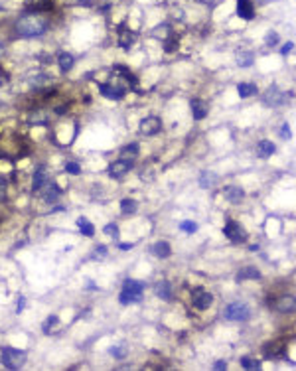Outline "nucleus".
I'll list each match as a JSON object with an SVG mask.
<instances>
[{"label":"nucleus","instance_id":"f257e3e1","mask_svg":"<svg viewBox=\"0 0 296 371\" xmlns=\"http://www.w3.org/2000/svg\"><path fill=\"white\" fill-rule=\"evenodd\" d=\"M16 30L24 38H36V36H42L48 30V22L40 16H24V18L18 20Z\"/></svg>","mask_w":296,"mask_h":371},{"label":"nucleus","instance_id":"f03ea898","mask_svg":"<svg viewBox=\"0 0 296 371\" xmlns=\"http://www.w3.org/2000/svg\"><path fill=\"white\" fill-rule=\"evenodd\" d=\"M26 351L18 347H4L2 349V363L8 369H20L26 363Z\"/></svg>","mask_w":296,"mask_h":371},{"label":"nucleus","instance_id":"7ed1b4c3","mask_svg":"<svg viewBox=\"0 0 296 371\" xmlns=\"http://www.w3.org/2000/svg\"><path fill=\"white\" fill-rule=\"evenodd\" d=\"M223 233H225V237H227L231 243H241V241H245V237H247V231H245L237 221H231V219L225 223Z\"/></svg>","mask_w":296,"mask_h":371},{"label":"nucleus","instance_id":"20e7f679","mask_svg":"<svg viewBox=\"0 0 296 371\" xmlns=\"http://www.w3.org/2000/svg\"><path fill=\"white\" fill-rule=\"evenodd\" d=\"M249 316H251V310H249L247 304H239V302H235V304H229V306L225 308V318H227V320L243 322V320H247Z\"/></svg>","mask_w":296,"mask_h":371},{"label":"nucleus","instance_id":"39448f33","mask_svg":"<svg viewBox=\"0 0 296 371\" xmlns=\"http://www.w3.org/2000/svg\"><path fill=\"white\" fill-rule=\"evenodd\" d=\"M160 129H162V120L158 116H146L140 120V133L144 137H154L160 133Z\"/></svg>","mask_w":296,"mask_h":371},{"label":"nucleus","instance_id":"423d86ee","mask_svg":"<svg viewBox=\"0 0 296 371\" xmlns=\"http://www.w3.org/2000/svg\"><path fill=\"white\" fill-rule=\"evenodd\" d=\"M211 302H213L211 292H207V290H204V288L192 290V304H194L198 310H207V308L211 306Z\"/></svg>","mask_w":296,"mask_h":371},{"label":"nucleus","instance_id":"0eeeda50","mask_svg":"<svg viewBox=\"0 0 296 371\" xmlns=\"http://www.w3.org/2000/svg\"><path fill=\"white\" fill-rule=\"evenodd\" d=\"M130 168H132V164H130V160H117V162H113L111 166H109V176L111 178H122V176H126L128 172H130Z\"/></svg>","mask_w":296,"mask_h":371},{"label":"nucleus","instance_id":"6e6552de","mask_svg":"<svg viewBox=\"0 0 296 371\" xmlns=\"http://www.w3.org/2000/svg\"><path fill=\"white\" fill-rule=\"evenodd\" d=\"M284 99H286V95L280 93L276 87L268 89V91L265 93V97H263V101H265L266 107H280V105H284Z\"/></svg>","mask_w":296,"mask_h":371},{"label":"nucleus","instance_id":"1a4fd4ad","mask_svg":"<svg viewBox=\"0 0 296 371\" xmlns=\"http://www.w3.org/2000/svg\"><path fill=\"white\" fill-rule=\"evenodd\" d=\"M101 93H103L105 97L117 101V99H122V97H124V87L113 85V83H105V85H101Z\"/></svg>","mask_w":296,"mask_h":371},{"label":"nucleus","instance_id":"9d476101","mask_svg":"<svg viewBox=\"0 0 296 371\" xmlns=\"http://www.w3.org/2000/svg\"><path fill=\"white\" fill-rule=\"evenodd\" d=\"M237 14L245 20H253L255 16V6L251 0H237Z\"/></svg>","mask_w":296,"mask_h":371},{"label":"nucleus","instance_id":"9b49d317","mask_svg":"<svg viewBox=\"0 0 296 371\" xmlns=\"http://www.w3.org/2000/svg\"><path fill=\"white\" fill-rule=\"evenodd\" d=\"M223 196H225L227 201L239 203V201L245 198V192H243V188H239V186H227V188L223 190Z\"/></svg>","mask_w":296,"mask_h":371},{"label":"nucleus","instance_id":"f8f14e48","mask_svg":"<svg viewBox=\"0 0 296 371\" xmlns=\"http://www.w3.org/2000/svg\"><path fill=\"white\" fill-rule=\"evenodd\" d=\"M294 296H280L276 302H274V308L278 310V312H282V314H288V312H294Z\"/></svg>","mask_w":296,"mask_h":371},{"label":"nucleus","instance_id":"ddd939ff","mask_svg":"<svg viewBox=\"0 0 296 371\" xmlns=\"http://www.w3.org/2000/svg\"><path fill=\"white\" fill-rule=\"evenodd\" d=\"M190 107H192V114H194V118H196V120L206 118V114H207V105H206L202 99H194Z\"/></svg>","mask_w":296,"mask_h":371},{"label":"nucleus","instance_id":"4468645a","mask_svg":"<svg viewBox=\"0 0 296 371\" xmlns=\"http://www.w3.org/2000/svg\"><path fill=\"white\" fill-rule=\"evenodd\" d=\"M276 152V146H274V143H270V141H261L259 144H257V154L261 156V158H268V156H272Z\"/></svg>","mask_w":296,"mask_h":371},{"label":"nucleus","instance_id":"2eb2a0df","mask_svg":"<svg viewBox=\"0 0 296 371\" xmlns=\"http://www.w3.org/2000/svg\"><path fill=\"white\" fill-rule=\"evenodd\" d=\"M40 192L44 194V200H46V201H56L58 196H59V188H58L56 184H50V182H46Z\"/></svg>","mask_w":296,"mask_h":371},{"label":"nucleus","instance_id":"dca6fc26","mask_svg":"<svg viewBox=\"0 0 296 371\" xmlns=\"http://www.w3.org/2000/svg\"><path fill=\"white\" fill-rule=\"evenodd\" d=\"M58 63H59V69H61V71H69V69L73 67L75 59H73V56H71V54L61 52V54L58 56Z\"/></svg>","mask_w":296,"mask_h":371},{"label":"nucleus","instance_id":"f3484780","mask_svg":"<svg viewBox=\"0 0 296 371\" xmlns=\"http://www.w3.org/2000/svg\"><path fill=\"white\" fill-rule=\"evenodd\" d=\"M48 182V176H46V166H40L34 174V192H40L42 186Z\"/></svg>","mask_w":296,"mask_h":371},{"label":"nucleus","instance_id":"a211bd4d","mask_svg":"<svg viewBox=\"0 0 296 371\" xmlns=\"http://www.w3.org/2000/svg\"><path fill=\"white\" fill-rule=\"evenodd\" d=\"M142 298V292H134V290H126V288H122V292H120V304H130V302H138Z\"/></svg>","mask_w":296,"mask_h":371},{"label":"nucleus","instance_id":"6ab92c4d","mask_svg":"<svg viewBox=\"0 0 296 371\" xmlns=\"http://www.w3.org/2000/svg\"><path fill=\"white\" fill-rule=\"evenodd\" d=\"M154 255H158L160 259H166V257H170V253H172V249H170V245L166 243V241H158L156 245H154Z\"/></svg>","mask_w":296,"mask_h":371},{"label":"nucleus","instance_id":"aec40b11","mask_svg":"<svg viewBox=\"0 0 296 371\" xmlns=\"http://www.w3.org/2000/svg\"><path fill=\"white\" fill-rule=\"evenodd\" d=\"M282 343L280 342H274V343H268L265 345V357L266 359H272V357H278V353H282Z\"/></svg>","mask_w":296,"mask_h":371},{"label":"nucleus","instance_id":"412c9836","mask_svg":"<svg viewBox=\"0 0 296 371\" xmlns=\"http://www.w3.org/2000/svg\"><path fill=\"white\" fill-rule=\"evenodd\" d=\"M136 156H138V144L136 143H132V144H128V146H124L120 150V158L122 160H134Z\"/></svg>","mask_w":296,"mask_h":371},{"label":"nucleus","instance_id":"4be33fe9","mask_svg":"<svg viewBox=\"0 0 296 371\" xmlns=\"http://www.w3.org/2000/svg\"><path fill=\"white\" fill-rule=\"evenodd\" d=\"M239 281H245V279H261V271L255 269V267H245L239 271Z\"/></svg>","mask_w":296,"mask_h":371},{"label":"nucleus","instance_id":"5701e85b","mask_svg":"<svg viewBox=\"0 0 296 371\" xmlns=\"http://www.w3.org/2000/svg\"><path fill=\"white\" fill-rule=\"evenodd\" d=\"M156 294H158L160 298H164V300H172V296H174L168 283H158V285H156Z\"/></svg>","mask_w":296,"mask_h":371},{"label":"nucleus","instance_id":"b1692460","mask_svg":"<svg viewBox=\"0 0 296 371\" xmlns=\"http://www.w3.org/2000/svg\"><path fill=\"white\" fill-rule=\"evenodd\" d=\"M215 182H217V176L213 172H204L200 176V186L202 188H211V186H215Z\"/></svg>","mask_w":296,"mask_h":371},{"label":"nucleus","instance_id":"393cba45","mask_svg":"<svg viewBox=\"0 0 296 371\" xmlns=\"http://www.w3.org/2000/svg\"><path fill=\"white\" fill-rule=\"evenodd\" d=\"M77 225H79V231H81L85 237H93L95 229H93V223H91V221H87L85 217H81V219H77Z\"/></svg>","mask_w":296,"mask_h":371},{"label":"nucleus","instance_id":"a878e982","mask_svg":"<svg viewBox=\"0 0 296 371\" xmlns=\"http://www.w3.org/2000/svg\"><path fill=\"white\" fill-rule=\"evenodd\" d=\"M132 42H134V34L122 28V30H120V40H118V44H120L122 48H130Z\"/></svg>","mask_w":296,"mask_h":371},{"label":"nucleus","instance_id":"bb28decb","mask_svg":"<svg viewBox=\"0 0 296 371\" xmlns=\"http://www.w3.org/2000/svg\"><path fill=\"white\" fill-rule=\"evenodd\" d=\"M237 91H239V95L245 99V97L255 95V93H257V87H255V85H251V83H241V85L237 87Z\"/></svg>","mask_w":296,"mask_h":371},{"label":"nucleus","instance_id":"cd10ccee","mask_svg":"<svg viewBox=\"0 0 296 371\" xmlns=\"http://www.w3.org/2000/svg\"><path fill=\"white\" fill-rule=\"evenodd\" d=\"M237 63H239L241 67L251 65V63H253V54H251V52H239V54H237Z\"/></svg>","mask_w":296,"mask_h":371},{"label":"nucleus","instance_id":"c85d7f7f","mask_svg":"<svg viewBox=\"0 0 296 371\" xmlns=\"http://www.w3.org/2000/svg\"><path fill=\"white\" fill-rule=\"evenodd\" d=\"M136 207H138V205H136L134 200H122V201H120V211H122V213H134Z\"/></svg>","mask_w":296,"mask_h":371},{"label":"nucleus","instance_id":"c756f323","mask_svg":"<svg viewBox=\"0 0 296 371\" xmlns=\"http://www.w3.org/2000/svg\"><path fill=\"white\" fill-rule=\"evenodd\" d=\"M122 288H126V290H134V292H142L144 285H142V283H138V281L128 279V281H124V286H122Z\"/></svg>","mask_w":296,"mask_h":371},{"label":"nucleus","instance_id":"7c9ffc66","mask_svg":"<svg viewBox=\"0 0 296 371\" xmlns=\"http://www.w3.org/2000/svg\"><path fill=\"white\" fill-rule=\"evenodd\" d=\"M241 365H243L245 369H259V367H261V361L255 359V357H243V359H241Z\"/></svg>","mask_w":296,"mask_h":371},{"label":"nucleus","instance_id":"2f4dec72","mask_svg":"<svg viewBox=\"0 0 296 371\" xmlns=\"http://www.w3.org/2000/svg\"><path fill=\"white\" fill-rule=\"evenodd\" d=\"M109 351H111V355L117 357V359H122V357L126 355V347H124V345H113Z\"/></svg>","mask_w":296,"mask_h":371},{"label":"nucleus","instance_id":"473e14b6","mask_svg":"<svg viewBox=\"0 0 296 371\" xmlns=\"http://www.w3.org/2000/svg\"><path fill=\"white\" fill-rule=\"evenodd\" d=\"M182 231H186V233H196L198 231V223L196 221H182Z\"/></svg>","mask_w":296,"mask_h":371},{"label":"nucleus","instance_id":"72a5a7b5","mask_svg":"<svg viewBox=\"0 0 296 371\" xmlns=\"http://www.w3.org/2000/svg\"><path fill=\"white\" fill-rule=\"evenodd\" d=\"M6 180L2 178V176H0V201H4V198H6Z\"/></svg>","mask_w":296,"mask_h":371},{"label":"nucleus","instance_id":"f704fd0d","mask_svg":"<svg viewBox=\"0 0 296 371\" xmlns=\"http://www.w3.org/2000/svg\"><path fill=\"white\" fill-rule=\"evenodd\" d=\"M266 44L268 46H276L278 44V34L276 32H268L266 34Z\"/></svg>","mask_w":296,"mask_h":371},{"label":"nucleus","instance_id":"c9c22d12","mask_svg":"<svg viewBox=\"0 0 296 371\" xmlns=\"http://www.w3.org/2000/svg\"><path fill=\"white\" fill-rule=\"evenodd\" d=\"M65 172H69V174H79L81 168H79L75 162H67V164H65Z\"/></svg>","mask_w":296,"mask_h":371},{"label":"nucleus","instance_id":"e433bc0d","mask_svg":"<svg viewBox=\"0 0 296 371\" xmlns=\"http://www.w3.org/2000/svg\"><path fill=\"white\" fill-rule=\"evenodd\" d=\"M105 233H109L111 237H118V227H117L115 223H109V225L105 227Z\"/></svg>","mask_w":296,"mask_h":371},{"label":"nucleus","instance_id":"4c0bfd02","mask_svg":"<svg viewBox=\"0 0 296 371\" xmlns=\"http://www.w3.org/2000/svg\"><path fill=\"white\" fill-rule=\"evenodd\" d=\"M280 137H282V139H290V127L286 125V122L282 125V133H280Z\"/></svg>","mask_w":296,"mask_h":371},{"label":"nucleus","instance_id":"58836bf2","mask_svg":"<svg viewBox=\"0 0 296 371\" xmlns=\"http://www.w3.org/2000/svg\"><path fill=\"white\" fill-rule=\"evenodd\" d=\"M176 40H178V38H174L172 42H166V52H174V48H176Z\"/></svg>","mask_w":296,"mask_h":371},{"label":"nucleus","instance_id":"ea45409f","mask_svg":"<svg viewBox=\"0 0 296 371\" xmlns=\"http://www.w3.org/2000/svg\"><path fill=\"white\" fill-rule=\"evenodd\" d=\"M6 79H8V75H6L2 69H0V87H2V85L6 83Z\"/></svg>","mask_w":296,"mask_h":371},{"label":"nucleus","instance_id":"a19ab883","mask_svg":"<svg viewBox=\"0 0 296 371\" xmlns=\"http://www.w3.org/2000/svg\"><path fill=\"white\" fill-rule=\"evenodd\" d=\"M290 50H292V42H288V44H284V46H282V50H280V52H282V54H284V56H286V54H288V52H290Z\"/></svg>","mask_w":296,"mask_h":371},{"label":"nucleus","instance_id":"79ce46f5","mask_svg":"<svg viewBox=\"0 0 296 371\" xmlns=\"http://www.w3.org/2000/svg\"><path fill=\"white\" fill-rule=\"evenodd\" d=\"M79 2H81L83 6H93V4L97 2V0H79Z\"/></svg>","mask_w":296,"mask_h":371},{"label":"nucleus","instance_id":"37998d69","mask_svg":"<svg viewBox=\"0 0 296 371\" xmlns=\"http://www.w3.org/2000/svg\"><path fill=\"white\" fill-rule=\"evenodd\" d=\"M225 367H227L225 361H215V369H225Z\"/></svg>","mask_w":296,"mask_h":371},{"label":"nucleus","instance_id":"c03bdc74","mask_svg":"<svg viewBox=\"0 0 296 371\" xmlns=\"http://www.w3.org/2000/svg\"><path fill=\"white\" fill-rule=\"evenodd\" d=\"M2 56H4V46L0 44V57H2Z\"/></svg>","mask_w":296,"mask_h":371}]
</instances>
